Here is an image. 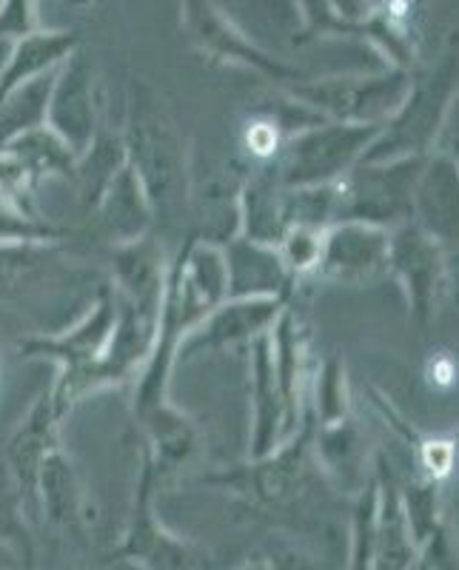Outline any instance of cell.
<instances>
[{
	"instance_id": "1",
	"label": "cell",
	"mask_w": 459,
	"mask_h": 570,
	"mask_svg": "<svg viewBox=\"0 0 459 570\" xmlns=\"http://www.w3.org/2000/svg\"><path fill=\"white\" fill-rule=\"evenodd\" d=\"M120 135L126 163L149 195L157 226L172 228L188 212L192 151L163 95L146 80H129V104Z\"/></svg>"
},
{
	"instance_id": "2",
	"label": "cell",
	"mask_w": 459,
	"mask_h": 570,
	"mask_svg": "<svg viewBox=\"0 0 459 570\" xmlns=\"http://www.w3.org/2000/svg\"><path fill=\"white\" fill-rule=\"evenodd\" d=\"M135 493H131L129 519H126L124 542L117 548L120 559L143 570H201L203 557L188 539L177 537L163 525L155 511V497L160 476L155 471L149 451L140 448Z\"/></svg>"
},
{
	"instance_id": "3",
	"label": "cell",
	"mask_w": 459,
	"mask_h": 570,
	"mask_svg": "<svg viewBox=\"0 0 459 570\" xmlns=\"http://www.w3.org/2000/svg\"><path fill=\"white\" fill-rule=\"evenodd\" d=\"M117 325V294L106 279L75 323L60 331L29 334L18 343L27 360H52L60 365L55 385H69L98 363Z\"/></svg>"
},
{
	"instance_id": "4",
	"label": "cell",
	"mask_w": 459,
	"mask_h": 570,
	"mask_svg": "<svg viewBox=\"0 0 459 570\" xmlns=\"http://www.w3.org/2000/svg\"><path fill=\"white\" fill-rule=\"evenodd\" d=\"M46 126L69 142L75 155H84L91 140L104 129V109H100L98 80H95V66L86 60V55L75 52L66 58L55 71L52 95H49V109H46Z\"/></svg>"
},
{
	"instance_id": "5",
	"label": "cell",
	"mask_w": 459,
	"mask_h": 570,
	"mask_svg": "<svg viewBox=\"0 0 459 570\" xmlns=\"http://www.w3.org/2000/svg\"><path fill=\"white\" fill-rule=\"evenodd\" d=\"M60 425H64V414L55 409L49 391H43L3 448L9 480L18 488L29 519H38V476L49 454L60 448Z\"/></svg>"
},
{
	"instance_id": "6",
	"label": "cell",
	"mask_w": 459,
	"mask_h": 570,
	"mask_svg": "<svg viewBox=\"0 0 459 570\" xmlns=\"http://www.w3.org/2000/svg\"><path fill=\"white\" fill-rule=\"evenodd\" d=\"M277 314L280 299L272 297L223 299L188 331L177 351V363H188L201 354H217V351L234 348L240 343H252L268 331Z\"/></svg>"
},
{
	"instance_id": "7",
	"label": "cell",
	"mask_w": 459,
	"mask_h": 570,
	"mask_svg": "<svg viewBox=\"0 0 459 570\" xmlns=\"http://www.w3.org/2000/svg\"><path fill=\"white\" fill-rule=\"evenodd\" d=\"M166 248L157 240V234H146L135 243L111 248V288L124 303L143 308V312L160 314L163 294L168 277Z\"/></svg>"
},
{
	"instance_id": "8",
	"label": "cell",
	"mask_w": 459,
	"mask_h": 570,
	"mask_svg": "<svg viewBox=\"0 0 459 570\" xmlns=\"http://www.w3.org/2000/svg\"><path fill=\"white\" fill-rule=\"evenodd\" d=\"M89 217L95 220V228H98V234L111 248L140 240V237H146V234L157 228V217L149 195H146L140 177L135 175L129 163L111 177V183L106 186V191L100 195L98 206H95Z\"/></svg>"
},
{
	"instance_id": "9",
	"label": "cell",
	"mask_w": 459,
	"mask_h": 570,
	"mask_svg": "<svg viewBox=\"0 0 459 570\" xmlns=\"http://www.w3.org/2000/svg\"><path fill=\"white\" fill-rule=\"evenodd\" d=\"M240 188L228 163L208 166L206 175L192 169V188H188V214L195 217L197 240L223 246L240 234Z\"/></svg>"
},
{
	"instance_id": "10",
	"label": "cell",
	"mask_w": 459,
	"mask_h": 570,
	"mask_svg": "<svg viewBox=\"0 0 459 570\" xmlns=\"http://www.w3.org/2000/svg\"><path fill=\"white\" fill-rule=\"evenodd\" d=\"M64 243L0 246V303H29L49 285H69L71 268L60 263Z\"/></svg>"
},
{
	"instance_id": "11",
	"label": "cell",
	"mask_w": 459,
	"mask_h": 570,
	"mask_svg": "<svg viewBox=\"0 0 459 570\" xmlns=\"http://www.w3.org/2000/svg\"><path fill=\"white\" fill-rule=\"evenodd\" d=\"M135 420L140 425V445L149 451L160 482L188 465L201 451V428L172 400L143 411Z\"/></svg>"
},
{
	"instance_id": "12",
	"label": "cell",
	"mask_w": 459,
	"mask_h": 570,
	"mask_svg": "<svg viewBox=\"0 0 459 570\" xmlns=\"http://www.w3.org/2000/svg\"><path fill=\"white\" fill-rule=\"evenodd\" d=\"M248 374H252V448H248V456L263 460V456L274 454L280 434H283L285 416L283 394H280L277 374H274V348L268 331L252 340Z\"/></svg>"
},
{
	"instance_id": "13",
	"label": "cell",
	"mask_w": 459,
	"mask_h": 570,
	"mask_svg": "<svg viewBox=\"0 0 459 570\" xmlns=\"http://www.w3.org/2000/svg\"><path fill=\"white\" fill-rule=\"evenodd\" d=\"M183 3V23L192 38V43L201 49L206 58L223 60V63H243L257 71H272L280 75V66L272 58L257 52L237 29L223 18L208 0H180Z\"/></svg>"
},
{
	"instance_id": "14",
	"label": "cell",
	"mask_w": 459,
	"mask_h": 570,
	"mask_svg": "<svg viewBox=\"0 0 459 570\" xmlns=\"http://www.w3.org/2000/svg\"><path fill=\"white\" fill-rule=\"evenodd\" d=\"M223 257H226V299H252L272 297L280 299V285L285 277V263L274 246L246 240V237H232L223 243Z\"/></svg>"
},
{
	"instance_id": "15",
	"label": "cell",
	"mask_w": 459,
	"mask_h": 570,
	"mask_svg": "<svg viewBox=\"0 0 459 570\" xmlns=\"http://www.w3.org/2000/svg\"><path fill=\"white\" fill-rule=\"evenodd\" d=\"M78 46L80 38L75 32H40V29L14 40L12 55L0 69V106L14 89L58 69L66 58L78 52Z\"/></svg>"
},
{
	"instance_id": "16",
	"label": "cell",
	"mask_w": 459,
	"mask_h": 570,
	"mask_svg": "<svg viewBox=\"0 0 459 570\" xmlns=\"http://www.w3.org/2000/svg\"><path fill=\"white\" fill-rule=\"evenodd\" d=\"M38 519L58 528L84 525V482L64 445L55 448L40 468Z\"/></svg>"
},
{
	"instance_id": "17",
	"label": "cell",
	"mask_w": 459,
	"mask_h": 570,
	"mask_svg": "<svg viewBox=\"0 0 459 570\" xmlns=\"http://www.w3.org/2000/svg\"><path fill=\"white\" fill-rule=\"evenodd\" d=\"M0 151H7L38 186L49 180V177L71 180L75 177V166H78V155L69 149V142L60 140L46 124L18 135Z\"/></svg>"
},
{
	"instance_id": "18",
	"label": "cell",
	"mask_w": 459,
	"mask_h": 570,
	"mask_svg": "<svg viewBox=\"0 0 459 570\" xmlns=\"http://www.w3.org/2000/svg\"><path fill=\"white\" fill-rule=\"evenodd\" d=\"M126 166V146L120 129H100L98 137L91 140L89 149L78 157V166H75V188H78V200L84 214L95 212L100 195L106 191V186L111 183V177Z\"/></svg>"
},
{
	"instance_id": "19",
	"label": "cell",
	"mask_w": 459,
	"mask_h": 570,
	"mask_svg": "<svg viewBox=\"0 0 459 570\" xmlns=\"http://www.w3.org/2000/svg\"><path fill=\"white\" fill-rule=\"evenodd\" d=\"M283 200L272 191L268 177L260 171V175L243 180V188H240V237L274 246L277 240H283Z\"/></svg>"
},
{
	"instance_id": "20",
	"label": "cell",
	"mask_w": 459,
	"mask_h": 570,
	"mask_svg": "<svg viewBox=\"0 0 459 570\" xmlns=\"http://www.w3.org/2000/svg\"><path fill=\"white\" fill-rule=\"evenodd\" d=\"M0 548H7L14 559L32 568L35 537L29 528V513L7 471L0 473Z\"/></svg>"
},
{
	"instance_id": "21",
	"label": "cell",
	"mask_w": 459,
	"mask_h": 570,
	"mask_svg": "<svg viewBox=\"0 0 459 570\" xmlns=\"http://www.w3.org/2000/svg\"><path fill=\"white\" fill-rule=\"evenodd\" d=\"M69 234V228L55 226L52 220H32L27 214H20L7 197L0 195V246H14V243H64Z\"/></svg>"
},
{
	"instance_id": "22",
	"label": "cell",
	"mask_w": 459,
	"mask_h": 570,
	"mask_svg": "<svg viewBox=\"0 0 459 570\" xmlns=\"http://www.w3.org/2000/svg\"><path fill=\"white\" fill-rule=\"evenodd\" d=\"M243 146L254 160H274L280 155V146H283V129L272 115H254L243 131Z\"/></svg>"
},
{
	"instance_id": "23",
	"label": "cell",
	"mask_w": 459,
	"mask_h": 570,
	"mask_svg": "<svg viewBox=\"0 0 459 570\" xmlns=\"http://www.w3.org/2000/svg\"><path fill=\"white\" fill-rule=\"evenodd\" d=\"M38 32L35 0H3L0 3V38L20 40Z\"/></svg>"
},
{
	"instance_id": "24",
	"label": "cell",
	"mask_w": 459,
	"mask_h": 570,
	"mask_svg": "<svg viewBox=\"0 0 459 570\" xmlns=\"http://www.w3.org/2000/svg\"><path fill=\"white\" fill-rule=\"evenodd\" d=\"M457 360L448 354H437L431 363H428V380H431V385H437V389H451V385L457 383Z\"/></svg>"
},
{
	"instance_id": "25",
	"label": "cell",
	"mask_w": 459,
	"mask_h": 570,
	"mask_svg": "<svg viewBox=\"0 0 459 570\" xmlns=\"http://www.w3.org/2000/svg\"><path fill=\"white\" fill-rule=\"evenodd\" d=\"M426 462L437 476H446L451 471V462H453V451L446 445V442H431L426 448Z\"/></svg>"
},
{
	"instance_id": "26",
	"label": "cell",
	"mask_w": 459,
	"mask_h": 570,
	"mask_svg": "<svg viewBox=\"0 0 459 570\" xmlns=\"http://www.w3.org/2000/svg\"><path fill=\"white\" fill-rule=\"evenodd\" d=\"M240 570H272V564H265V562H248V564H243V568Z\"/></svg>"
},
{
	"instance_id": "27",
	"label": "cell",
	"mask_w": 459,
	"mask_h": 570,
	"mask_svg": "<svg viewBox=\"0 0 459 570\" xmlns=\"http://www.w3.org/2000/svg\"><path fill=\"white\" fill-rule=\"evenodd\" d=\"M137 570H143V568H137Z\"/></svg>"
}]
</instances>
